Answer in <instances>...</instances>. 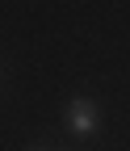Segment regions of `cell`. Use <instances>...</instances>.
I'll return each instance as SVG.
<instances>
[{
    "label": "cell",
    "instance_id": "cell-1",
    "mask_svg": "<svg viewBox=\"0 0 130 151\" xmlns=\"http://www.w3.org/2000/svg\"><path fill=\"white\" fill-rule=\"evenodd\" d=\"M67 118H71V130L76 134H92L97 130V109H92V101H71Z\"/></svg>",
    "mask_w": 130,
    "mask_h": 151
},
{
    "label": "cell",
    "instance_id": "cell-2",
    "mask_svg": "<svg viewBox=\"0 0 130 151\" xmlns=\"http://www.w3.org/2000/svg\"><path fill=\"white\" fill-rule=\"evenodd\" d=\"M34 151H46V147H34Z\"/></svg>",
    "mask_w": 130,
    "mask_h": 151
}]
</instances>
